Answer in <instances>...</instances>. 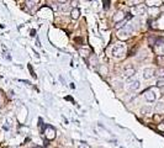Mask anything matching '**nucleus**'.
Returning a JSON list of instances; mask_svg holds the SVG:
<instances>
[{
    "instance_id": "412c9836",
    "label": "nucleus",
    "mask_w": 164,
    "mask_h": 148,
    "mask_svg": "<svg viewBox=\"0 0 164 148\" xmlns=\"http://www.w3.org/2000/svg\"><path fill=\"white\" fill-rule=\"evenodd\" d=\"M158 130H160V131H164V122H160L159 125H158Z\"/></svg>"
},
{
    "instance_id": "f3484780",
    "label": "nucleus",
    "mask_w": 164,
    "mask_h": 148,
    "mask_svg": "<svg viewBox=\"0 0 164 148\" xmlns=\"http://www.w3.org/2000/svg\"><path fill=\"white\" fill-rule=\"evenodd\" d=\"M137 11H138V14H144L146 13V8H144V5H138L137 6Z\"/></svg>"
},
{
    "instance_id": "9b49d317",
    "label": "nucleus",
    "mask_w": 164,
    "mask_h": 148,
    "mask_svg": "<svg viewBox=\"0 0 164 148\" xmlns=\"http://www.w3.org/2000/svg\"><path fill=\"white\" fill-rule=\"evenodd\" d=\"M90 48H79V53H80V56L81 57H88L90 55Z\"/></svg>"
},
{
    "instance_id": "6ab92c4d",
    "label": "nucleus",
    "mask_w": 164,
    "mask_h": 148,
    "mask_svg": "<svg viewBox=\"0 0 164 148\" xmlns=\"http://www.w3.org/2000/svg\"><path fill=\"white\" fill-rule=\"evenodd\" d=\"M156 73H158V75H159L160 78H164V69H160V70H158V72H156Z\"/></svg>"
},
{
    "instance_id": "f257e3e1",
    "label": "nucleus",
    "mask_w": 164,
    "mask_h": 148,
    "mask_svg": "<svg viewBox=\"0 0 164 148\" xmlns=\"http://www.w3.org/2000/svg\"><path fill=\"white\" fill-rule=\"evenodd\" d=\"M127 52L126 45L124 42H116L112 46V56L116 58H122Z\"/></svg>"
},
{
    "instance_id": "423d86ee",
    "label": "nucleus",
    "mask_w": 164,
    "mask_h": 148,
    "mask_svg": "<svg viewBox=\"0 0 164 148\" xmlns=\"http://www.w3.org/2000/svg\"><path fill=\"white\" fill-rule=\"evenodd\" d=\"M154 46V51L158 56H164V43L162 42V41H159V42H157Z\"/></svg>"
},
{
    "instance_id": "7ed1b4c3",
    "label": "nucleus",
    "mask_w": 164,
    "mask_h": 148,
    "mask_svg": "<svg viewBox=\"0 0 164 148\" xmlns=\"http://www.w3.org/2000/svg\"><path fill=\"white\" fill-rule=\"evenodd\" d=\"M143 95H144V99L147 100V101L152 103V101H154V100L157 99V95H156V93L153 89H148V90H146L143 93Z\"/></svg>"
},
{
    "instance_id": "5701e85b",
    "label": "nucleus",
    "mask_w": 164,
    "mask_h": 148,
    "mask_svg": "<svg viewBox=\"0 0 164 148\" xmlns=\"http://www.w3.org/2000/svg\"><path fill=\"white\" fill-rule=\"evenodd\" d=\"M3 103V99H1V96H0V104H1Z\"/></svg>"
},
{
    "instance_id": "6e6552de",
    "label": "nucleus",
    "mask_w": 164,
    "mask_h": 148,
    "mask_svg": "<svg viewBox=\"0 0 164 148\" xmlns=\"http://www.w3.org/2000/svg\"><path fill=\"white\" fill-rule=\"evenodd\" d=\"M134 73H136V69H134L132 66H127L124 69V76L125 78H131L132 75H134Z\"/></svg>"
},
{
    "instance_id": "0eeeda50",
    "label": "nucleus",
    "mask_w": 164,
    "mask_h": 148,
    "mask_svg": "<svg viewBox=\"0 0 164 148\" xmlns=\"http://www.w3.org/2000/svg\"><path fill=\"white\" fill-rule=\"evenodd\" d=\"M143 78L144 79H151L152 76H154L156 75V70L153 68H144L143 70Z\"/></svg>"
},
{
    "instance_id": "4be33fe9",
    "label": "nucleus",
    "mask_w": 164,
    "mask_h": 148,
    "mask_svg": "<svg viewBox=\"0 0 164 148\" xmlns=\"http://www.w3.org/2000/svg\"><path fill=\"white\" fill-rule=\"evenodd\" d=\"M109 8V1H104V9H107Z\"/></svg>"
},
{
    "instance_id": "f8f14e48",
    "label": "nucleus",
    "mask_w": 164,
    "mask_h": 148,
    "mask_svg": "<svg viewBox=\"0 0 164 148\" xmlns=\"http://www.w3.org/2000/svg\"><path fill=\"white\" fill-rule=\"evenodd\" d=\"M158 114H163L164 112V103H158L156 105V109H154Z\"/></svg>"
},
{
    "instance_id": "2eb2a0df",
    "label": "nucleus",
    "mask_w": 164,
    "mask_h": 148,
    "mask_svg": "<svg viewBox=\"0 0 164 148\" xmlns=\"http://www.w3.org/2000/svg\"><path fill=\"white\" fill-rule=\"evenodd\" d=\"M99 73H100L101 75H106L107 74V68L105 66H100L99 67Z\"/></svg>"
},
{
    "instance_id": "aec40b11",
    "label": "nucleus",
    "mask_w": 164,
    "mask_h": 148,
    "mask_svg": "<svg viewBox=\"0 0 164 148\" xmlns=\"http://www.w3.org/2000/svg\"><path fill=\"white\" fill-rule=\"evenodd\" d=\"M157 85L158 86H162V85H164V78H162V79H159L157 81Z\"/></svg>"
},
{
    "instance_id": "4468645a",
    "label": "nucleus",
    "mask_w": 164,
    "mask_h": 148,
    "mask_svg": "<svg viewBox=\"0 0 164 148\" xmlns=\"http://www.w3.org/2000/svg\"><path fill=\"white\" fill-rule=\"evenodd\" d=\"M142 115H144V116H151V115H152V109H151V108H144V109H142Z\"/></svg>"
},
{
    "instance_id": "20e7f679",
    "label": "nucleus",
    "mask_w": 164,
    "mask_h": 148,
    "mask_svg": "<svg viewBox=\"0 0 164 148\" xmlns=\"http://www.w3.org/2000/svg\"><path fill=\"white\" fill-rule=\"evenodd\" d=\"M139 86H141V84H139V80H138V79H132V80H130V83L127 84L128 90H131V91L138 90Z\"/></svg>"
},
{
    "instance_id": "f03ea898",
    "label": "nucleus",
    "mask_w": 164,
    "mask_h": 148,
    "mask_svg": "<svg viewBox=\"0 0 164 148\" xmlns=\"http://www.w3.org/2000/svg\"><path fill=\"white\" fill-rule=\"evenodd\" d=\"M131 35H132V27L131 25L128 23V25H126L124 28H121L117 31V37H119V40L121 41H126L131 37Z\"/></svg>"
},
{
    "instance_id": "a211bd4d",
    "label": "nucleus",
    "mask_w": 164,
    "mask_h": 148,
    "mask_svg": "<svg viewBox=\"0 0 164 148\" xmlns=\"http://www.w3.org/2000/svg\"><path fill=\"white\" fill-rule=\"evenodd\" d=\"M79 148H90V146L88 143H85V142H81V143L79 144Z\"/></svg>"
},
{
    "instance_id": "9d476101",
    "label": "nucleus",
    "mask_w": 164,
    "mask_h": 148,
    "mask_svg": "<svg viewBox=\"0 0 164 148\" xmlns=\"http://www.w3.org/2000/svg\"><path fill=\"white\" fill-rule=\"evenodd\" d=\"M70 16H72V19H74V20H77L78 17L80 16V11H79V9H73L72 11H70Z\"/></svg>"
},
{
    "instance_id": "dca6fc26",
    "label": "nucleus",
    "mask_w": 164,
    "mask_h": 148,
    "mask_svg": "<svg viewBox=\"0 0 164 148\" xmlns=\"http://www.w3.org/2000/svg\"><path fill=\"white\" fill-rule=\"evenodd\" d=\"M157 63L159 64V66H164V56H158L157 57Z\"/></svg>"
},
{
    "instance_id": "39448f33",
    "label": "nucleus",
    "mask_w": 164,
    "mask_h": 148,
    "mask_svg": "<svg viewBox=\"0 0 164 148\" xmlns=\"http://www.w3.org/2000/svg\"><path fill=\"white\" fill-rule=\"evenodd\" d=\"M54 137H56V130L52 126H46V138L53 140Z\"/></svg>"
},
{
    "instance_id": "1a4fd4ad",
    "label": "nucleus",
    "mask_w": 164,
    "mask_h": 148,
    "mask_svg": "<svg viewBox=\"0 0 164 148\" xmlns=\"http://www.w3.org/2000/svg\"><path fill=\"white\" fill-rule=\"evenodd\" d=\"M124 20H125V13L124 11H117V13L114 15V21L116 23L124 22Z\"/></svg>"
},
{
    "instance_id": "ddd939ff",
    "label": "nucleus",
    "mask_w": 164,
    "mask_h": 148,
    "mask_svg": "<svg viewBox=\"0 0 164 148\" xmlns=\"http://www.w3.org/2000/svg\"><path fill=\"white\" fill-rule=\"evenodd\" d=\"M89 63H90V66H96L98 64V57L95 55H91L90 59H89Z\"/></svg>"
}]
</instances>
